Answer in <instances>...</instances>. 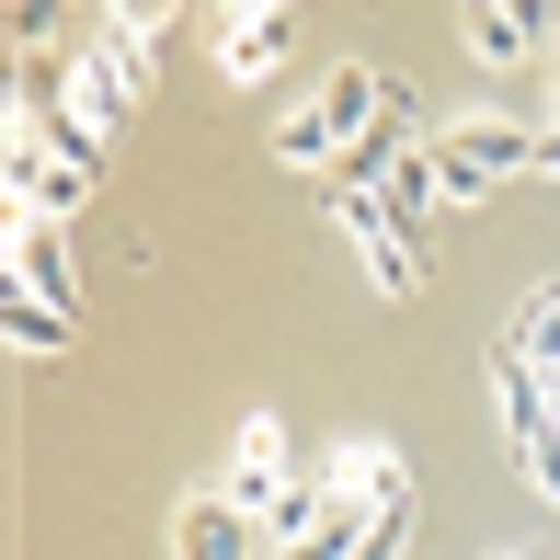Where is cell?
<instances>
[{"mask_svg": "<svg viewBox=\"0 0 560 560\" xmlns=\"http://www.w3.org/2000/svg\"><path fill=\"white\" fill-rule=\"evenodd\" d=\"M241 12H298V0H218V23H241Z\"/></svg>", "mask_w": 560, "mask_h": 560, "instance_id": "17", "label": "cell"}, {"mask_svg": "<svg viewBox=\"0 0 560 560\" xmlns=\"http://www.w3.org/2000/svg\"><path fill=\"white\" fill-rule=\"evenodd\" d=\"M515 457H526V480H538V503L560 515V423H538V435H515Z\"/></svg>", "mask_w": 560, "mask_h": 560, "instance_id": "14", "label": "cell"}, {"mask_svg": "<svg viewBox=\"0 0 560 560\" xmlns=\"http://www.w3.org/2000/svg\"><path fill=\"white\" fill-rule=\"evenodd\" d=\"M526 184H560V115H538V161H526Z\"/></svg>", "mask_w": 560, "mask_h": 560, "instance_id": "16", "label": "cell"}, {"mask_svg": "<svg viewBox=\"0 0 560 560\" xmlns=\"http://www.w3.org/2000/svg\"><path fill=\"white\" fill-rule=\"evenodd\" d=\"M492 560H526V549H492Z\"/></svg>", "mask_w": 560, "mask_h": 560, "instance_id": "19", "label": "cell"}, {"mask_svg": "<svg viewBox=\"0 0 560 560\" xmlns=\"http://www.w3.org/2000/svg\"><path fill=\"white\" fill-rule=\"evenodd\" d=\"M172 560H264V515H241L229 492H195L172 515Z\"/></svg>", "mask_w": 560, "mask_h": 560, "instance_id": "6", "label": "cell"}, {"mask_svg": "<svg viewBox=\"0 0 560 560\" xmlns=\"http://www.w3.org/2000/svg\"><path fill=\"white\" fill-rule=\"evenodd\" d=\"M503 343H515V354H526V366H538V377H549V389H560V287H538V298H526V310H515V320H503Z\"/></svg>", "mask_w": 560, "mask_h": 560, "instance_id": "10", "label": "cell"}, {"mask_svg": "<svg viewBox=\"0 0 560 560\" xmlns=\"http://www.w3.org/2000/svg\"><path fill=\"white\" fill-rule=\"evenodd\" d=\"M218 492L241 503V515H264V526L298 503V469H287V423H275V412H252V423H241V446H229V480H218Z\"/></svg>", "mask_w": 560, "mask_h": 560, "instance_id": "3", "label": "cell"}, {"mask_svg": "<svg viewBox=\"0 0 560 560\" xmlns=\"http://www.w3.org/2000/svg\"><path fill=\"white\" fill-rule=\"evenodd\" d=\"M172 12H184V0H115V12H104V23H126V35H161V23H172Z\"/></svg>", "mask_w": 560, "mask_h": 560, "instance_id": "15", "label": "cell"}, {"mask_svg": "<svg viewBox=\"0 0 560 560\" xmlns=\"http://www.w3.org/2000/svg\"><path fill=\"white\" fill-rule=\"evenodd\" d=\"M275 161H287V172H332V161H343V138H332V115H320V104H298V115H275Z\"/></svg>", "mask_w": 560, "mask_h": 560, "instance_id": "11", "label": "cell"}, {"mask_svg": "<svg viewBox=\"0 0 560 560\" xmlns=\"http://www.w3.org/2000/svg\"><path fill=\"white\" fill-rule=\"evenodd\" d=\"M275 58H287V12H241V23H218V81H275Z\"/></svg>", "mask_w": 560, "mask_h": 560, "instance_id": "7", "label": "cell"}, {"mask_svg": "<svg viewBox=\"0 0 560 560\" xmlns=\"http://www.w3.org/2000/svg\"><path fill=\"white\" fill-rule=\"evenodd\" d=\"M366 275H377V298H412L423 287V252L400 241V229H377V241H366Z\"/></svg>", "mask_w": 560, "mask_h": 560, "instance_id": "13", "label": "cell"}, {"mask_svg": "<svg viewBox=\"0 0 560 560\" xmlns=\"http://www.w3.org/2000/svg\"><path fill=\"white\" fill-rule=\"evenodd\" d=\"M549 115H560V46H549Z\"/></svg>", "mask_w": 560, "mask_h": 560, "instance_id": "18", "label": "cell"}, {"mask_svg": "<svg viewBox=\"0 0 560 560\" xmlns=\"http://www.w3.org/2000/svg\"><path fill=\"white\" fill-rule=\"evenodd\" d=\"M0 264H12V287H35V298H58V310H81V264H69V218H12Z\"/></svg>", "mask_w": 560, "mask_h": 560, "instance_id": "5", "label": "cell"}, {"mask_svg": "<svg viewBox=\"0 0 560 560\" xmlns=\"http://www.w3.org/2000/svg\"><path fill=\"white\" fill-rule=\"evenodd\" d=\"M366 195H377V207H389V229H400V241H412V229H423V218L446 207V195H435V149H400V161L377 172Z\"/></svg>", "mask_w": 560, "mask_h": 560, "instance_id": "9", "label": "cell"}, {"mask_svg": "<svg viewBox=\"0 0 560 560\" xmlns=\"http://www.w3.org/2000/svg\"><path fill=\"white\" fill-rule=\"evenodd\" d=\"M469 58L480 69H526L538 46H560V0H469Z\"/></svg>", "mask_w": 560, "mask_h": 560, "instance_id": "4", "label": "cell"}, {"mask_svg": "<svg viewBox=\"0 0 560 560\" xmlns=\"http://www.w3.org/2000/svg\"><path fill=\"white\" fill-rule=\"evenodd\" d=\"M526 560H538V549H526Z\"/></svg>", "mask_w": 560, "mask_h": 560, "instance_id": "20", "label": "cell"}, {"mask_svg": "<svg viewBox=\"0 0 560 560\" xmlns=\"http://www.w3.org/2000/svg\"><path fill=\"white\" fill-rule=\"evenodd\" d=\"M0 332H12V354H69L81 343V310H58L35 287H0Z\"/></svg>", "mask_w": 560, "mask_h": 560, "instance_id": "8", "label": "cell"}, {"mask_svg": "<svg viewBox=\"0 0 560 560\" xmlns=\"http://www.w3.org/2000/svg\"><path fill=\"white\" fill-rule=\"evenodd\" d=\"M526 161H538V126L526 115H469L435 138V195L446 207H480L492 184H526Z\"/></svg>", "mask_w": 560, "mask_h": 560, "instance_id": "1", "label": "cell"}, {"mask_svg": "<svg viewBox=\"0 0 560 560\" xmlns=\"http://www.w3.org/2000/svg\"><path fill=\"white\" fill-rule=\"evenodd\" d=\"M0 184H12V218H81L92 207V161L23 138V126H12V149H0Z\"/></svg>", "mask_w": 560, "mask_h": 560, "instance_id": "2", "label": "cell"}, {"mask_svg": "<svg viewBox=\"0 0 560 560\" xmlns=\"http://www.w3.org/2000/svg\"><path fill=\"white\" fill-rule=\"evenodd\" d=\"M69 12H81V0H0V23H12V58H46V46L69 35Z\"/></svg>", "mask_w": 560, "mask_h": 560, "instance_id": "12", "label": "cell"}]
</instances>
